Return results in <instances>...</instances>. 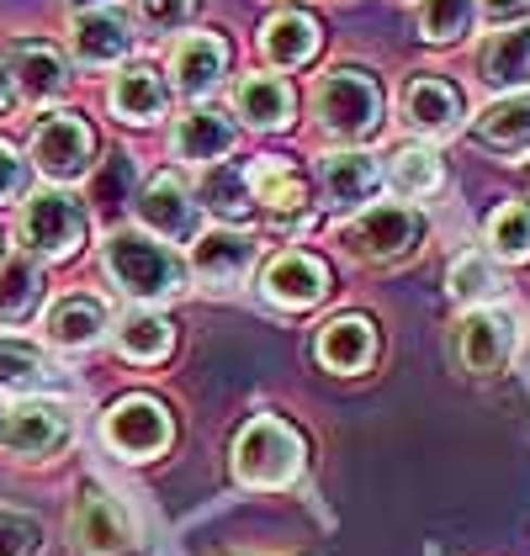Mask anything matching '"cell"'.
<instances>
[{"label": "cell", "mask_w": 530, "mask_h": 556, "mask_svg": "<svg viewBox=\"0 0 530 556\" xmlns=\"http://www.w3.org/2000/svg\"><path fill=\"white\" fill-rule=\"evenodd\" d=\"M234 471L250 488H287L303 471V434L276 414L250 419L234 440Z\"/></svg>", "instance_id": "6da1fadb"}, {"label": "cell", "mask_w": 530, "mask_h": 556, "mask_svg": "<svg viewBox=\"0 0 530 556\" xmlns=\"http://www.w3.org/2000/svg\"><path fill=\"white\" fill-rule=\"evenodd\" d=\"M313 112H318V128L329 138H345V143H361L382 128V86L366 75V70H335L318 80V96H313Z\"/></svg>", "instance_id": "7a4b0ae2"}, {"label": "cell", "mask_w": 530, "mask_h": 556, "mask_svg": "<svg viewBox=\"0 0 530 556\" xmlns=\"http://www.w3.org/2000/svg\"><path fill=\"white\" fill-rule=\"evenodd\" d=\"M106 270L117 276L123 292H132V298H143V302L186 292V265H180L165 244L143 239V233H112V244H106Z\"/></svg>", "instance_id": "3957f363"}, {"label": "cell", "mask_w": 530, "mask_h": 556, "mask_svg": "<svg viewBox=\"0 0 530 556\" xmlns=\"http://www.w3.org/2000/svg\"><path fill=\"white\" fill-rule=\"evenodd\" d=\"M419 239H425V217L414 213V207H398V202H388V207H366L355 223L340 228V244H345L355 260H371V265L414 255Z\"/></svg>", "instance_id": "277c9868"}, {"label": "cell", "mask_w": 530, "mask_h": 556, "mask_svg": "<svg viewBox=\"0 0 530 556\" xmlns=\"http://www.w3.org/2000/svg\"><path fill=\"white\" fill-rule=\"evenodd\" d=\"M86 239V213L64 191H38L22 213V244L43 260H70Z\"/></svg>", "instance_id": "5b68a950"}, {"label": "cell", "mask_w": 530, "mask_h": 556, "mask_svg": "<svg viewBox=\"0 0 530 556\" xmlns=\"http://www.w3.org/2000/svg\"><path fill=\"white\" fill-rule=\"evenodd\" d=\"M101 429H106V445L117 456H128V462H149V456H160L171 445V414H165V403L138 397V392L123 397V403H112Z\"/></svg>", "instance_id": "8992f818"}, {"label": "cell", "mask_w": 530, "mask_h": 556, "mask_svg": "<svg viewBox=\"0 0 530 556\" xmlns=\"http://www.w3.org/2000/svg\"><path fill=\"white\" fill-rule=\"evenodd\" d=\"M456 355L472 377H493L515 355V318L504 307H472L456 329Z\"/></svg>", "instance_id": "52a82bcc"}, {"label": "cell", "mask_w": 530, "mask_h": 556, "mask_svg": "<svg viewBox=\"0 0 530 556\" xmlns=\"http://www.w3.org/2000/svg\"><path fill=\"white\" fill-rule=\"evenodd\" d=\"M70 414L59 408V403H16L11 414H5V425H0V440H5V451L11 456H53V451H64L70 445Z\"/></svg>", "instance_id": "ba28073f"}, {"label": "cell", "mask_w": 530, "mask_h": 556, "mask_svg": "<svg viewBox=\"0 0 530 556\" xmlns=\"http://www.w3.org/2000/svg\"><path fill=\"white\" fill-rule=\"evenodd\" d=\"M96 154V138L80 117H48L43 128L33 132V160L48 180H80Z\"/></svg>", "instance_id": "9c48e42d"}, {"label": "cell", "mask_w": 530, "mask_h": 556, "mask_svg": "<svg viewBox=\"0 0 530 556\" xmlns=\"http://www.w3.org/2000/svg\"><path fill=\"white\" fill-rule=\"evenodd\" d=\"M138 217H143L149 233H160L171 244L197 233V202H191V191H186V180L176 170H160L138 191Z\"/></svg>", "instance_id": "30bf717a"}, {"label": "cell", "mask_w": 530, "mask_h": 556, "mask_svg": "<svg viewBox=\"0 0 530 556\" xmlns=\"http://www.w3.org/2000/svg\"><path fill=\"white\" fill-rule=\"evenodd\" d=\"M250 265H255V239H250V233H234V228L202 233L197 250H191V276H197L202 287H213V292L239 287V281L250 276Z\"/></svg>", "instance_id": "8fae6325"}, {"label": "cell", "mask_w": 530, "mask_h": 556, "mask_svg": "<svg viewBox=\"0 0 530 556\" xmlns=\"http://www.w3.org/2000/svg\"><path fill=\"white\" fill-rule=\"evenodd\" d=\"M403 123L430 138H451L462 128V90L441 75H414L403 86Z\"/></svg>", "instance_id": "7c38bea8"}, {"label": "cell", "mask_w": 530, "mask_h": 556, "mask_svg": "<svg viewBox=\"0 0 530 556\" xmlns=\"http://www.w3.org/2000/svg\"><path fill=\"white\" fill-rule=\"evenodd\" d=\"M261 292L270 302H281V307H313V302H324V292H329V270H324L318 255L287 250V255H276L261 270Z\"/></svg>", "instance_id": "4fadbf2b"}, {"label": "cell", "mask_w": 530, "mask_h": 556, "mask_svg": "<svg viewBox=\"0 0 530 556\" xmlns=\"http://www.w3.org/2000/svg\"><path fill=\"white\" fill-rule=\"evenodd\" d=\"M223 70H228V43H223L218 33H186L176 43V53H171V75H176V90L186 101L213 96Z\"/></svg>", "instance_id": "5bb4252c"}, {"label": "cell", "mask_w": 530, "mask_h": 556, "mask_svg": "<svg viewBox=\"0 0 530 556\" xmlns=\"http://www.w3.org/2000/svg\"><path fill=\"white\" fill-rule=\"evenodd\" d=\"M11 86L22 101L33 106H48L70 90V64L59 59V48H43V43H22L11 53Z\"/></svg>", "instance_id": "9a60e30c"}, {"label": "cell", "mask_w": 530, "mask_h": 556, "mask_svg": "<svg viewBox=\"0 0 530 556\" xmlns=\"http://www.w3.org/2000/svg\"><path fill=\"white\" fill-rule=\"evenodd\" d=\"M318 361H324L329 371H340V377H361V371L377 361V329H371V318H361V313L335 318V324L318 334Z\"/></svg>", "instance_id": "2e32d148"}, {"label": "cell", "mask_w": 530, "mask_h": 556, "mask_svg": "<svg viewBox=\"0 0 530 556\" xmlns=\"http://www.w3.org/2000/svg\"><path fill=\"white\" fill-rule=\"evenodd\" d=\"M478 75L483 86L520 96L530 86V27H504L478 48Z\"/></svg>", "instance_id": "e0dca14e"}, {"label": "cell", "mask_w": 530, "mask_h": 556, "mask_svg": "<svg viewBox=\"0 0 530 556\" xmlns=\"http://www.w3.org/2000/svg\"><path fill=\"white\" fill-rule=\"evenodd\" d=\"M171 106V90L165 80L149 70V64H128L117 80H112V112L128 123V128H154Z\"/></svg>", "instance_id": "ac0fdd59"}, {"label": "cell", "mask_w": 530, "mask_h": 556, "mask_svg": "<svg viewBox=\"0 0 530 556\" xmlns=\"http://www.w3.org/2000/svg\"><path fill=\"white\" fill-rule=\"evenodd\" d=\"M318 43H324V33H318V22H313L308 11H276L261 27V53L276 70L308 64L313 53H318Z\"/></svg>", "instance_id": "d6986e66"}, {"label": "cell", "mask_w": 530, "mask_h": 556, "mask_svg": "<svg viewBox=\"0 0 530 556\" xmlns=\"http://www.w3.org/2000/svg\"><path fill=\"white\" fill-rule=\"evenodd\" d=\"M244 180H250V197L265 202L270 213L298 217L308 207V180H303V170L287 165V160H276V154H270V160H255V165L244 170Z\"/></svg>", "instance_id": "ffe728a7"}, {"label": "cell", "mask_w": 530, "mask_h": 556, "mask_svg": "<svg viewBox=\"0 0 530 556\" xmlns=\"http://www.w3.org/2000/svg\"><path fill=\"white\" fill-rule=\"evenodd\" d=\"M75 535H80V546L90 556H117L132 546V530L123 509H117V498H106V493H86L80 498V514H75Z\"/></svg>", "instance_id": "44dd1931"}, {"label": "cell", "mask_w": 530, "mask_h": 556, "mask_svg": "<svg viewBox=\"0 0 530 556\" xmlns=\"http://www.w3.org/2000/svg\"><path fill=\"white\" fill-rule=\"evenodd\" d=\"M377 186H382L377 160H366L355 149L324 160V197H329V207H366L377 197Z\"/></svg>", "instance_id": "7402d4cb"}, {"label": "cell", "mask_w": 530, "mask_h": 556, "mask_svg": "<svg viewBox=\"0 0 530 556\" xmlns=\"http://www.w3.org/2000/svg\"><path fill=\"white\" fill-rule=\"evenodd\" d=\"M132 48V27L128 16H117V11H80L75 16V53L86 59V64H117V59H128Z\"/></svg>", "instance_id": "603a6c76"}, {"label": "cell", "mask_w": 530, "mask_h": 556, "mask_svg": "<svg viewBox=\"0 0 530 556\" xmlns=\"http://www.w3.org/2000/svg\"><path fill=\"white\" fill-rule=\"evenodd\" d=\"M43 324H48V340L59 344V350H86L106 329V307L96 298H59L48 307Z\"/></svg>", "instance_id": "cb8c5ba5"}, {"label": "cell", "mask_w": 530, "mask_h": 556, "mask_svg": "<svg viewBox=\"0 0 530 556\" xmlns=\"http://www.w3.org/2000/svg\"><path fill=\"white\" fill-rule=\"evenodd\" d=\"M239 117L250 128H292V86L281 75H244L239 80Z\"/></svg>", "instance_id": "d4e9b609"}, {"label": "cell", "mask_w": 530, "mask_h": 556, "mask_svg": "<svg viewBox=\"0 0 530 556\" xmlns=\"http://www.w3.org/2000/svg\"><path fill=\"white\" fill-rule=\"evenodd\" d=\"M478 138L493 154H526L530 149V96H504L478 117Z\"/></svg>", "instance_id": "484cf974"}, {"label": "cell", "mask_w": 530, "mask_h": 556, "mask_svg": "<svg viewBox=\"0 0 530 556\" xmlns=\"http://www.w3.org/2000/svg\"><path fill=\"white\" fill-rule=\"evenodd\" d=\"M171 143L180 160H223L234 149V123L223 112H186Z\"/></svg>", "instance_id": "4316f807"}, {"label": "cell", "mask_w": 530, "mask_h": 556, "mask_svg": "<svg viewBox=\"0 0 530 556\" xmlns=\"http://www.w3.org/2000/svg\"><path fill=\"white\" fill-rule=\"evenodd\" d=\"M171 344H176L171 324H165L160 313H149V307H138V313H128V318L117 324V350H123L128 361H138V366L165 361V355H171Z\"/></svg>", "instance_id": "83f0119b"}, {"label": "cell", "mask_w": 530, "mask_h": 556, "mask_svg": "<svg viewBox=\"0 0 530 556\" xmlns=\"http://www.w3.org/2000/svg\"><path fill=\"white\" fill-rule=\"evenodd\" d=\"M445 287H451V298L467 302V307H488V302L499 298V270H493V260L488 255H456L451 260V270H445Z\"/></svg>", "instance_id": "f1b7e54d"}, {"label": "cell", "mask_w": 530, "mask_h": 556, "mask_svg": "<svg viewBox=\"0 0 530 556\" xmlns=\"http://www.w3.org/2000/svg\"><path fill=\"white\" fill-rule=\"evenodd\" d=\"M488 250L499 260H530V202H504L488 217Z\"/></svg>", "instance_id": "f546056e"}, {"label": "cell", "mask_w": 530, "mask_h": 556, "mask_svg": "<svg viewBox=\"0 0 530 556\" xmlns=\"http://www.w3.org/2000/svg\"><path fill=\"white\" fill-rule=\"evenodd\" d=\"M388 186H393L398 197H430L436 186H441V160L430 154V149H398L393 165H388Z\"/></svg>", "instance_id": "4dcf8cb0"}, {"label": "cell", "mask_w": 530, "mask_h": 556, "mask_svg": "<svg viewBox=\"0 0 530 556\" xmlns=\"http://www.w3.org/2000/svg\"><path fill=\"white\" fill-rule=\"evenodd\" d=\"M38 265L33 260H5L0 265V324H16L22 313H33V302H38Z\"/></svg>", "instance_id": "1f68e13d"}, {"label": "cell", "mask_w": 530, "mask_h": 556, "mask_svg": "<svg viewBox=\"0 0 530 556\" xmlns=\"http://www.w3.org/2000/svg\"><path fill=\"white\" fill-rule=\"evenodd\" d=\"M472 0H425L419 5V38L425 43H456L472 27Z\"/></svg>", "instance_id": "d6a6232c"}, {"label": "cell", "mask_w": 530, "mask_h": 556, "mask_svg": "<svg viewBox=\"0 0 530 556\" xmlns=\"http://www.w3.org/2000/svg\"><path fill=\"white\" fill-rule=\"evenodd\" d=\"M0 387H5V392H33V387H43V355L22 340H0Z\"/></svg>", "instance_id": "836d02e7"}, {"label": "cell", "mask_w": 530, "mask_h": 556, "mask_svg": "<svg viewBox=\"0 0 530 556\" xmlns=\"http://www.w3.org/2000/svg\"><path fill=\"white\" fill-rule=\"evenodd\" d=\"M202 197H207V207L218 217H244L250 213V180H244V170H213L207 175V186H202Z\"/></svg>", "instance_id": "e575fe53"}, {"label": "cell", "mask_w": 530, "mask_h": 556, "mask_svg": "<svg viewBox=\"0 0 530 556\" xmlns=\"http://www.w3.org/2000/svg\"><path fill=\"white\" fill-rule=\"evenodd\" d=\"M128 180H132V160H128V154H112V160L101 165V175H96V207H101L106 217L128 202Z\"/></svg>", "instance_id": "d590c367"}, {"label": "cell", "mask_w": 530, "mask_h": 556, "mask_svg": "<svg viewBox=\"0 0 530 556\" xmlns=\"http://www.w3.org/2000/svg\"><path fill=\"white\" fill-rule=\"evenodd\" d=\"M38 552V525L27 514L0 509V556H33Z\"/></svg>", "instance_id": "8d00e7d4"}, {"label": "cell", "mask_w": 530, "mask_h": 556, "mask_svg": "<svg viewBox=\"0 0 530 556\" xmlns=\"http://www.w3.org/2000/svg\"><path fill=\"white\" fill-rule=\"evenodd\" d=\"M197 11V0H138V16L149 22V27H160V33H171V27H186V16Z\"/></svg>", "instance_id": "74e56055"}, {"label": "cell", "mask_w": 530, "mask_h": 556, "mask_svg": "<svg viewBox=\"0 0 530 556\" xmlns=\"http://www.w3.org/2000/svg\"><path fill=\"white\" fill-rule=\"evenodd\" d=\"M16 191H22V160H16V149L0 143V202L16 197Z\"/></svg>", "instance_id": "f35d334b"}, {"label": "cell", "mask_w": 530, "mask_h": 556, "mask_svg": "<svg viewBox=\"0 0 530 556\" xmlns=\"http://www.w3.org/2000/svg\"><path fill=\"white\" fill-rule=\"evenodd\" d=\"M472 5H483L488 22H520V16H530V0H472Z\"/></svg>", "instance_id": "ab89813d"}, {"label": "cell", "mask_w": 530, "mask_h": 556, "mask_svg": "<svg viewBox=\"0 0 530 556\" xmlns=\"http://www.w3.org/2000/svg\"><path fill=\"white\" fill-rule=\"evenodd\" d=\"M11 90H16V86H11V75H5V64H0V112L11 106Z\"/></svg>", "instance_id": "60d3db41"}, {"label": "cell", "mask_w": 530, "mask_h": 556, "mask_svg": "<svg viewBox=\"0 0 530 556\" xmlns=\"http://www.w3.org/2000/svg\"><path fill=\"white\" fill-rule=\"evenodd\" d=\"M64 5H70V11H101L106 0H64Z\"/></svg>", "instance_id": "b9f144b4"}]
</instances>
